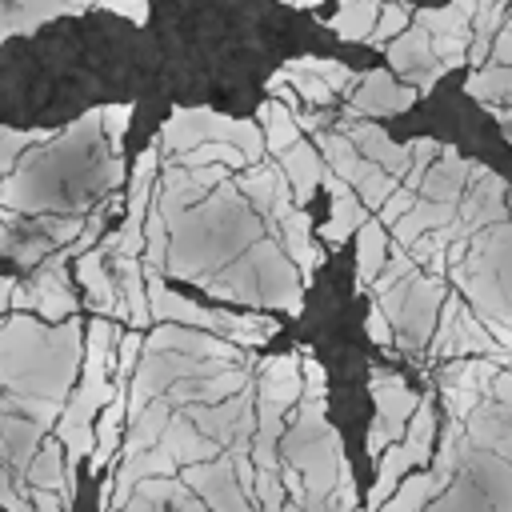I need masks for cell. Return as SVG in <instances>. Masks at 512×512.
<instances>
[{"label":"cell","mask_w":512,"mask_h":512,"mask_svg":"<svg viewBox=\"0 0 512 512\" xmlns=\"http://www.w3.org/2000/svg\"><path fill=\"white\" fill-rule=\"evenodd\" d=\"M428 444H432V404H420L408 440L396 444L392 452H384V460H380V480H376V488L368 496V512H376L388 500V492L400 488V472H408L412 464H420L428 456Z\"/></svg>","instance_id":"1"},{"label":"cell","mask_w":512,"mask_h":512,"mask_svg":"<svg viewBox=\"0 0 512 512\" xmlns=\"http://www.w3.org/2000/svg\"><path fill=\"white\" fill-rule=\"evenodd\" d=\"M372 396H376V424L368 432V456H380L384 444L404 432V420L420 408V400L404 388L400 376H376L372 380Z\"/></svg>","instance_id":"2"},{"label":"cell","mask_w":512,"mask_h":512,"mask_svg":"<svg viewBox=\"0 0 512 512\" xmlns=\"http://www.w3.org/2000/svg\"><path fill=\"white\" fill-rule=\"evenodd\" d=\"M416 84H396L388 72H368L356 80V92H352V116H392V112H404L412 108L416 100Z\"/></svg>","instance_id":"3"},{"label":"cell","mask_w":512,"mask_h":512,"mask_svg":"<svg viewBox=\"0 0 512 512\" xmlns=\"http://www.w3.org/2000/svg\"><path fill=\"white\" fill-rule=\"evenodd\" d=\"M284 160H280V168H284V176H288V184H292V196H296V204H304L320 184H324V172H328V164H324V156L312 148V144H304V140H296L288 152H280Z\"/></svg>","instance_id":"4"},{"label":"cell","mask_w":512,"mask_h":512,"mask_svg":"<svg viewBox=\"0 0 512 512\" xmlns=\"http://www.w3.org/2000/svg\"><path fill=\"white\" fill-rule=\"evenodd\" d=\"M440 296H444V284H440V280H432V276H428V280H416V284L408 288V296H404V308H400L396 324H404L412 340L428 336V332H432V316H436Z\"/></svg>","instance_id":"5"},{"label":"cell","mask_w":512,"mask_h":512,"mask_svg":"<svg viewBox=\"0 0 512 512\" xmlns=\"http://www.w3.org/2000/svg\"><path fill=\"white\" fill-rule=\"evenodd\" d=\"M384 248H388V224L384 220H364L356 228V284L368 288L384 272Z\"/></svg>","instance_id":"6"},{"label":"cell","mask_w":512,"mask_h":512,"mask_svg":"<svg viewBox=\"0 0 512 512\" xmlns=\"http://www.w3.org/2000/svg\"><path fill=\"white\" fill-rule=\"evenodd\" d=\"M320 152H324V164H328V172H336L340 180H348L352 188L368 176V168H372V160H364V152L348 140V132H324L320 136Z\"/></svg>","instance_id":"7"},{"label":"cell","mask_w":512,"mask_h":512,"mask_svg":"<svg viewBox=\"0 0 512 512\" xmlns=\"http://www.w3.org/2000/svg\"><path fill=\"white\" fill-rule=\"evenodd\" d=\"M260 128H264L268 152H288V148L300 140V124H296L292 108H288L284 100H276V96H268V100L260 104Z\"/></svg>","instance_id":"8"},{"label":"cell","mask_w":512,"mask_h":512,"mask_svg":"<svg viewBox=\"0 0 512 512\" xmlns=\"http://www.w3.org/2000/svg\"><path fill=\"white\" fill-rule=\"evenodd\" d=\"M76 276H80V284L92 292V300H96V308H100V312L120 308V292H116L112 276L104 272V260H100V252H96V248H88V252H80V256H76Z\"/></svg>","instance_id":"9"},{"label":"cell","mask_w":512,"mask_h":512,"mask_svg":"<svg viewBox=\"0 0 512 512\" xmlns=\"http://www.w3.org/2000/svg\"><path fill=\"white\" fill-rule=\"evenodd\" d=\"M380 8H384V0H344L340 12L332 16L336 36H344V40H368L372 28H376V20H380Z\"/></svg>","instance_id":"10"},{"label":"cell","mask_w":512,"mask_h":512,"mask_svg":"<svg viewBox=\"0 0 512 512\" xmlns=\"http://www.w3.org/2000/svg\"><path fill=\"white\" fill-rule=\"evenodd\" d=\"M364 220H368V204H364L356 192H348V196H332V220L320 228V236H324L328 244L340 248Z\"/></svg>","instance_id":"11"},{"label":"cell","mask_w":512,"mask_h":512,"mask_svg":"<svg viewBox=\"0 0 512 512\" xmlns=\"http://www.w3.org/2000/svg\"><path fill=\"white\" fill-rule=\"evenodd\" d=\"M292 68H304V72H316L332 92H344V88H352L360 76L348 68V64H340V60H320V56H300V60H292Z\"/></svg>","instance_id":"12"},{"label":"cell","mask_w":512,"mask_h":512,"mask_svg":"<svg viewBox=\"0 0 512 512\" xmlns=\"http://www.w3.org/2000/svg\"><path fill=\"white\" fill-rule=\"evenodd\" d=\"M396 192V176L392 172H384L380 164H372L368 168V176L356 184V196L368 204V208H384V200Z\"/></svg>","instance_id":"13"},{"label":"cell","mask_w":512,"mask_h":512,"mask_svg":"<svg viewBox=\"0 0 512 512\" xmlns=\"http://www.w3.org/2000/svg\"><path fill=\"white\" fill-rule=\"evenodd\" d=\"M440 488V476H416V480H408L404 488H396V500L384 508V512H412V508H420L424 500H428V492H436Z\"/></svg>","instance_id":"14"},{"label":"cell","mask_w":512,"mask_h":512,"mask_svg":"<svg viewBox=\"0 0 512 512\" xmlns=\"http://www.w3.org/2000/svg\"><path fill=\"white\" fill-rule=\"evenodd\" d=\"M408 4L404 0H384V8H380V20H376V28H372V44H384V40H392V36H400L404 32V20H408Z\"/></svg>","instance_id":"15"},{"label":"cell","mask_w":512,"mask_h":512,"mask_svg":"<svg viewBox=\"0 0 512 512\" xmlns=\"http://www.w3.org/2000/svg\"><path fill=\"white\" fill-rule=\"evenodd\" d=\"M128 116H132V104H116V108L100 112V120L108 124V136H112V156H120V136L128 132Z\"/></svg>","instance_id":"16"},{"label":"cell","mask_w":512,"mask_h":512,"mask_svg":"<svg viewBox=\"0 0 512 512\" xmlns=\"http://www.w3.org/2000/svg\"><path fill=\"white\" fill-rule=\"evenodd\" d=\"M412 204H416V188H396V192L384 200L380 220H384V224H396L404 212H412Z\"/></svg>","instance_id":"17"},{"label":"cell","mask_w":512,"mask_h":512,"mask_svg":"<svg viewBox=\"0 0 512 512\" xmlns=\"http://www.w3.org/2000/svg\"><path fill=\"white\" fill-rule=\"evenodd\" d=\"M32 480H36L40 488H52V484L60 480V456H56V448H44V452H40V460H36V468H32Z\"/></svg>","instance_id":"18"},{"label":"cell","mask_w":512,"mask_h":512,"mask_svg":"<svg viewBox=\"0 0 512 512\" xmlns=\"http://www.w3.org/2000/svg\"><path fill=\"white\" fill-rule=\"evenodd\" d=\"M100 8H108V12H116V16H128L132 24H144L148 20V4L144 0H96Z\"/></svg>","instance_id":"19"},{"label":"cell","mask_w":512,"mask_h":512,"mask_svg":"<svg viewBox=\"0 0 512 512\" xmlns=\"http://www.w3.org/2000/svg\"><path fill=\"white\" fill-rule=\"evenodd\" d=\"M136 352H140V336H136V332H128V336L120 340V360H116V376H120V380L132 372V364H136Z\"/></svg>","instance_id":"20"},{"label":"cell","mask_w":512,"mask_h":512,"mask_svg":"<svg viewBox=\"0 0 512 512\" xmlns=\"http://www.w3.org/2000/svg\"><path fill=\"white\" fill-rule=\"evenodd\" d=\"M368 336H372L376 344H388V340H392V332H388V312H384L380 304L368 312Z\"/></svg>","instance_id":"21"},{"label":"cell","mask_w":512,"mask_h":512,"mask_svg":"<svg viewBox=\"0 0 512 512\" xmlns=\"http://www.w3.org/2000/svg\"><path fill=\"white\" fill-rule=\"evenodd\" d=\"M492 392H496L500 400H508V404H512V372H504V376H492Z\"/></svg>","instance_id":"22"},{"label":"cell","mask_w":512,"mask_h":512,"mask_svg":"<svg viewBox=\"0 0 512 512\" xmlns=\"http://www.w3.org/2000/svg\"><path fill=\"white\" fill-rule=\"evenodd\" d=\"M288 4H296V8H316V4H324V0H288Z\"/></svg>","instance_id":"23"},{"label":"cell","mask_w":512,"mask_h":512,"mask_svg":"<svg viewBox=\"0 0 512 512\" xmlns=\"http://www.w3.org/2000/svg\"><path fill=\"white\" fill-rule=\"evenodd\" d=\"M0 248H8V224L0 220Z\"/></svg>","instance_id":"24"}]
</instances>
